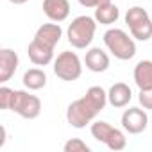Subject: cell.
<instances>
[{
	"label": "cell",
	"mask_w": 152,
	"mask_h": 152,
	"mask_svg": "<svg viewBox=\"0 0 152 152\" xmlns=\"http://www.w3.org/2000/svg\"><path fill=\"white\" fill-rule=\"evenodd\" d=\"M91 136H93L97 141L104 143V145H106L107 148H111V150H124V148L127 147V138H125V134H124L120 129H116V127H113L111 124L102 122V120H97V122L91 124Z\"/></svg>",
	"instance_id": "7"
},
{
	"label": "cell",
	"mask_w": 152,
	"mask_h": 152,
	"mask_svg": "<svg viewBox=\"0 0 152 152\" xmlns=\"http://www.w3.org/2000/svg\"><path fill=\"white\" fill-rule=\"evenodd\" d=\"M125 23L131 31V36L136 38L138 41H148L152 38V20L143 7H129L125 13Z\"/></svg>",
	"instance_id": "5"
},
{
	"label": "cell",
	"mask_w": 152,
	"mask_h": 152,
	"mask_svg": "<svg viewBox=\"0 0 152 152\" xmlns=\"http://www.w3.org/2000/svg\"><path fill=\"white\" fill-rule=\"evenodd\" d=\"M23 86L31 91L41 90L47 86V73L39 68H31L23 73Z\"/></svg>",
	"instance_id": "16"
},
{
	"label": "cell",
	"mask_w": 152,
	"mask_h": 152,
	"mask_svg": "<svg viewBox=\"0 0 152 152\" xmlns=\"http://www.w3.org/2000/svg\"><path fill=\"white\" fill-rule=\"evenodd\" d=\"M11 111H15L18 116L25 118V120H34L39 116L41 113V100L29 93V91H22V90H15L13 93V100H11Z\"/></svg>",
	"instance_id": "8"
},
{
	"label": "cell",
	"mask_w": 152,
	"mask_h": 152,
	"mask_svg": "<svg viewBox=\"0 0 152 152\" xmlns=\"http://www.w3.org/2000/svg\"><path fill=\"white\" fill-rule=\"evenodd\" d=\"M134 83L140 90H150L152 88V61L143 59L134 66Z\"/></svg>",
	"instance_id": "14"
},
{
	"label": "cell",
	"mask_w": 152,
	"mask_h": 152,
	"mask_svg": "<svg viewBox=\"0 0 152 152\" xmlns=\"http://www.w3.org/2000/svg\"><path fill=\"white\" fill-rule=\"evenodd\" d=\"M54 73L61 81H66V83L77 81L83 73V63H81L79 56L72 50L61 52L54 59Z\"/></svg>",
	"instance_id": "6"
},
{
	"label": "cell",
	"mask_w": 152,
	"mask_h": 152,
	"mask_svg": "<svg viewBox=\"0 0 152 152\" xmlns=\"http://www.w3.org/2000/svg\"><path fill=\"white\" fill-rule=\"evenodd\" d=\"M13 93H15V90H11V88H7V86H2V88H0V107H2V109H9V107H11Z\"/></svg>",
	"instance_id": "18"
},
{
	"label": "cell",
	"mask_w": 152,
	"mask_h": 152,
	"mask_svg": "<svg viewBox=\"0 0 152 152\" xmlns=\"http://www.w3.org/2000/svg\"><path fill=\"white\" fill-rule=\"evenodd\" d=\"M11 4H15V6H22V4H25V2H29V0H9Z\"/></svg>",
	"instance_id": "21"
},
{
	"label": "cell",
	"mask_w": 152,
	"mask_h": 152,
	"mask_svg": "<svg viewBox=\"0 0 152 152\" xmlns=\"http://www.w3.org/2000/svg\"><path fill=\"white\" fill-rule=\"evenodd\" d=\"M93 18L100 25H113L120 18V9L111 2H106V4H100L99 7H95V16Z\"/></svg>",
	"instance_id": "15"
},
{
	"label": "cell",
	"mask_w": 152,
	"mask_h": 152,
	"mask_svg": "<svg viewBox=\"0 0 152 152\" xmlns=\"http://www.w3.org/2000/svg\"><path fill=\"white\" fill-rule=\"evenodd\" d=\"M138 100L143 106V109H152V88L150 90H140Z\"/></svg>",
	"instance_id": "19"
},
{
	"label": "cell",
	"mask_w": 152,
	"mask_h": 152,
	"mask_svg": "<svg viewBox=\"0 0 152 152\" xmlns=\"http://www.w3.org/2000/svg\"><path fill=\"white\" fill-rule=\"evenodd\" d=\"M95 31H97V20L95 18L86 16V15L77 16L68 25V31H66L68 43L73 48L83 50V48L91 45V41L95 38Z\"/></svg>",
	"instance_id": "3"
},
{
	"label": "cell",
	"mask_w": 152,
	"mask_h": 152,
	"mask_svg": "<svg viewBox=\"0 0 152 152\" xmlns=\"http://www.w3.org/2000/svg\"><path fill=\"white\" fill-rule=\"evenodd\" d=\"M132 99V91L125 83H116L107 91V102L113 107H125Z\"/></svg>",
	"instance_id": "13"
},
{
	"label": "cell",
	"mask_w": 152,
	"mask_h": 152,
	"mask_svg": "<svg viewBox=\"0 0 152 152\" xmlns=\"http://www.w3.org/2000/svg\"><path fill=\"white\" fill-rule=\"evenodd\" d=\"M106 2H111V0H79V4L83 7H90V9H95V7H99L100 4H106Z\"/></svg>",
	"instance_id": "20"
},
{
	"label": "cell",
	"mask_w": 152,
	"mask_h": 152,
	"mask_svg": "<svg viewBox=\"0 0 152 152\" xmlns=\"http://www.w3.org/2000/svg\"><path fill=\"white\" fill-rule=\"evenodd\" d=\"M104 45L120 61H129L136 56L134 39L122 29H109L104 32Z\"/></svg>",
	"instance_id": "4"
},
{
	"label": "cell",
	"mask_w": 152,
	"mask_h": 152,
	"mask_svg": "<svg viewBox=\"0 0 152 152\" xmlns=\"http://www.w3.org/2000/svg\"><path fill=\"white\" fill-rule=\"evenodd\" d=\"M43 13L50 22L61 23L70 15V2L68 0H43Z\"/></svg>",
	"instance_id": "11"
},
{
	"label": "cell",
	"mask_w": 152,
	"mask_h": 152,
	"mask_svg": "<svg viewBox=\"0 0 152 152\" xmlns=\"http://www.w3.org/2000/svg\"><path fill=\"white\" fill-rule=\"evenodd\" d=\"M20 64L18 54L11 48H2L0 50V83L6 84L7 81H11V77L16 73Z\"/></svg>",
	"instance_id": "10"
},
{
	"label": "cell",
	"mask_w": 152,
	"mask_h": 152,
	"mask_svg": "<svg viewBox=\"0 0 152 152\" xmlns=\"http://www.w3.org/2000/svg\"><path fill=\"white\" fill-rule=\"evenodd\" d=\"M61 38H63V29L59 23H56V22L43 23L36 31L32 41L27 47V56H29L31 63L36 66L50 64L54 61V48L61 41Z\"/></svg>",
	"instance_id": "2"
},
{
	"label": "cell",
	"mask_w": 152,
	"mask_h": 152,
	"mask_svg": "<svg viewBox=\"0 0 152 152\" xmlns=\"http://www.w3.org/2000/svg\"><path fill=\"white\" fill-rule=\"evenodd\" d=\"M148 125V116L145 109L140 107H129L122 115V127L129 134H141Z\"/></svg>",
	"instance_id": "9"
},
{
	"label": "cell",
	"mask_w": 152,
	"mask_h": 152,
	"mask_svg": "<svg viewBox=\"0 0 152 152\" xmlns=\"http://www.w3.org/2000/svg\"><path fill=\"white\" fill-rule=\"evenodd\" d=\"M84 64L90 72H95V73H102L109 68V56L99 48V47H93L86 52V57H84Z\"/></svg>",
	"instance_id": "12"
},
{
	"label": "cell",
	"mask_w": 152,
	"mask_h": 152,
	"mask_svg": "<svg viewBox=\"0 0 152 152\" xmlns=\"http://www.w3.org/2000/svg\"><path fill=\"white\" fill-rule=\"evenodd\" d=\"M64 152H90V145H86V141H83L81 138H72L64 143L63 147Z\"/></svg>",
	"instance_id": "17"
},
{
	"label": "cell",
	"mask_w": 152,
	"mask_h": 152,
	"mask_svg": "<svg viewBox=\"0 0 152 152\" xmlns=\"http://www.w3.org/2000/svg\"><path fill=\"white\" fill-rule=\"evenodd\" d=\"M107 104V93L100 86H91L81 99L73 100L66 109V120L75 129H84L95 120V116L104 111Z\"/></svg>",
	"instance_id": "1"
}]
</instances>
